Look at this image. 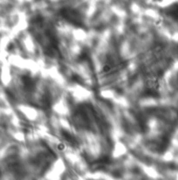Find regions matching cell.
Returning a JSON list of instances; mask_svg holds the SVG:
<instances>
[{"mask_svg": "<svg viewBox=\"0 0 178 180\" xmlns=\"http://www.w3.org/2000/svg\"><path fill=\"white\" fill-rule=\"evenodd\" d=\"M166 13L173 19L178 20V3H174V4L170 5L166 10Z\"/></svg>", "mask_w": 178, "mask_h": 180, "instance_id": "cell-1", "label": "cell"}]
</instances>
